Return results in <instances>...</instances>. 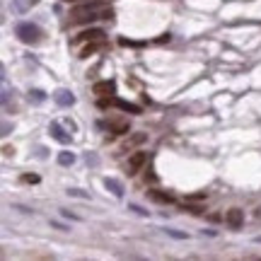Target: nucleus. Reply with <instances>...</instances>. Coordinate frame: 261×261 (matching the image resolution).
I'll use <instances>...</instances> for the list:
<instances>
[{
	"label": "nucleus",
	"instance_id": "nucleus-17",
	"mask_svg": "<svg viewBox=\"0 0 261 261\" xmlns=\"http://www.w3.org/2000/svg\"><path fill=\"white\" fill-rule=\"evenodd\" d=\"M22 179H24V182H29V184H37V182H39V177H37V174H27V177H22Z\"/></svg>",
	"mask_w": 261,
	"mask_h": 261
},
{
	"label": "nucleus",
	"instance_id": "nucleus-6",
	"mask_svg": "<svg viewBox=\"0 0 261 261\" xmlns=\"http://www.w3.org/2000/svg\"><path fill=\"white\" fill-rule=\"evenodd\" d=\"M54 99H56L58 107H73V104H75V94H73L70 90H56V92H54Z\"/></svg>",
	"mask_w": 261,
	"mask_h": 261
},
{
	"label": "nucleus",
	"instance_id": "nucleus-13",
	"mask_svg": "<svg viewBox=\"0 0 261 261\" xmlns=\"http://www.w3.org/2000/svg\"><path fill=\"white\" fill-rule=\"evenodd\" d=\"M73 162H75V155H73V152H61V155H58V165L68 167V165H73Z\"/></svg>",
	"mask_w": 261,
	"mask_h": 261
},
{
	"label": "nucleus",
	"instance_id": "nucleus-1",
	"mask_svg": "<svg viewBox=\"0 0 261 261\" xmlns=\"http://www.w3.org/2000/svg\"><path fill=\"white\" fill-rule=\"evenodd\" d=\"M114 12L109 5L104 2H85V5H77L70 10V24H80V22H92V19H109Z\"/></svg>",
	"mask_w": 261,
	"mask_h": 261
},
{
	"label": "nucleus",
	"instance_id": "nucleus-11",
	"mask_svg": "<svg viewBox=\"0 0 261 261\" xmlns=\"http://www.w3.org/2000/svg\"><path fill=\"white\" fill-rule=\"evenodd\" d=\"M150 198H152V201H160V203H174V196L165 194V191H150Z\"/></svg>",
	"mask_w": 261,
	"mask_h": 261
},
{
	"label": "nucleus",
	"instance_id": "nucleus-8",
	"mask_svg": "<svg viewBox=\"0 0 261 261\" xmlns=\"http://www.w3.org/2000/svg\"><path fill=\"white\" fill-rule=\"evenodd\" d=\"M104 186H107V191H112L116 198H121V196H124V186H121L116 179H109V177H107V179H104Z\"/></svg>",
	"mask_w": 261,
	"mask_h": 261
},
{
	"label": "nucleus",
	"instance_id": "nucleus-9",
	"mask_svg": "<svg viewBox=\"0 0 261 261\" xmlns=\"http://www.w3.org/2000/svg\"><path fill=\"white\" fill-rule=\"evenodd\" d=\"M80 39H85V41H102V39H104V32H102V29H90V32H82Z\"/></svg>",
	"mask_w": 261,
	"mask_h": 261
},
{
	"label": "nucleus",
	"instance_id": "nucleus-5",
	"mask_svg": "<svg viewBox=\"0 0 261 261\" xmlns=\"http://www.w3.org/2000/svg\"><path fill=\"white\" fill-rule=\"evenodd\" d=\"M114 90H116V85H114L112 80L94 82V87H92V92H94V94H99V97H112V94H114Z\"/></svg>",
	"mask_w": 261,
	"mask_h": 261
},
{
	"label": "nucleus",
	"instance_id": "nucleus-21",
	"mask_svg": "<svg viewBox=\"0 0 261 261\" xmlns=\"http://www.w3.org/2000/svg\"><path fill=\"white\" fill-rule=\"evenodd\" d=\"M63 2H82V0H63Z\"/></svg>",
	"mask_w": 261,
	"mask_h": 261
},
{
	"label": "nucleus",
	"instance_id": "nucleus-7",
	"mask_svg": "<svg viewBox=\"0 0 261 261\" xmlns=\"http://www.w3.org/2000/svg\"><path fill=\"white\" fill-rule=\"evenodd\" d=\"M51 135H54V138H56V140H58V143H70V135H68V133H65L63 129H61V124H56V121H54V124H51Z\"/></svg>",
	"mask_w": 261,
	"mask_h": 261
},
{
	"label": "nucleus",
	"instance_id": "nucleus-19",
	"mask_svg": "<svg viewBox=\"0 0 261 261\" xmlns=\"http://www.w3.org/2000/svg\"><path fill=\"white\" fill-rule=\"evenodd\" d=\"M130 210H135V213H140V215H145L148 210H143V208H138V205H130Z\"/></svg>",
	"mask_w": 261,
	"mask_h": 261
},
{
	"label": "nucleus",
	"instance_id": "nucleus-14",
	"mask_svg": "<svg viewBox=\"0 0 261 261\" xmlns=\"http://www.w3.org/2000/svg\"><path fill=\"white\" fill-rule=\"evenodd\" d=\"M29 99H32L34 104H41V102L46 99V94H44L41 90H32V92H29Z\"/></svg>",
	"mask_w": 261,
	"mask_h": 261
},
{
	"label": "nucleus",
	"instance_id": "nucleus-18",
	"mask_svg": "<svg viewBox=\"0 0 261 261\" xmlns=\"http://www.w3.org/2000/svg\"><path fill=\"white\" fill-rule=\"evenodd\" d=\"M186 210H191V213H196V215L203 213V208H198V205H186Z\"/></svg>",
	"mask_w": 261,
	"mask_h": 261
},
{
	"label": "nucleus",
	"instance_id": "nucleus-20",
	"mask_svg": "<svg viewBox=\"0 0 261 261\" xmlns=\"http://www.w3.org/2000/svg\"><path fill=\"white\" fill-rule=\"evenodd\" d=\"M167 232H169V235H172V237H179V240H182V237H184V235H182V232H177V230H167Z\"/></svg>",
	"mask_w": 261,
	"mask_h": 261
},
{
	"label": "nucleus",
	"instance_id": "nucleus-2",
	"mask_svg": "<svg viewBox=\"0 0 261 261\" xmlns=\"http://www.w3.org/2000/svg\"><path fill=\"white\" fill-rule=\"evenodd\" d=\"M15 34H17L19 41H24V44H29V46H34V44H39V41L44 39V29L37 27V24H32V22H22V24H17Z\"/></svg>",
	"mask_w": 261,
	"mask_h": 261
},
{
	"label": "nucleus",
	"instance_id": "nucleus-12",
	"mask_svg": "<svg viewBox=\"0 0 261 261\" xmlns=\"http://www.w3.org/2000/svg\"><path fill=\"white\" fill-rule=\"evenodd\" d=\"M114 104H116L119 109H124V112H130V114H138V112H140V109H138L135 104H129V102H121V99H116Z\"/></svg>",
	"mask_w": 261,
	"mask_h": 261
},
{
	"label": "nucleus",
	"instance_id": "nucleus-16",
	"mask_svg": "<svg viewBox=\"0 0 261 261\" xmlns=\"http://www.w3.org/2000/svg\"><path fill=\"white\" fill-rule=\"evenodd\" d=\"M97 49H99V44H90V46H85V49H82V54H80V56H82V58H87V56H90V54H94Z\"/></svg>",
	"mask_w": 261,
	"mask_h": 261
},
{
	"label": "nucleus",
	"instance_id": "nucleus-4",
	"mask_svg": "<svg viewBox=\"0 0 261 261\" xmlns=\"http://www.w3.org/2000/svg\"><path fill=\"white\" fill-rule=\"evenodd\" d=\"M225 223H227L232 230H240V227H242V223H244V213H242L240 208H232V210H227V213H225Z\"/></svg>",
	"mask_w": 261,
	"mask_h": 261
},
{
	"label": "nucleus",
	"instance_id": "nucleus-15",
	"mask_svg": "<svg viewBox=\"0 0 261 261\" xmlns=\"http://www.w3.org/2000/svg\"><path fill=\"white\" fill-rule=\"evenodd\" d=\"M112 126H114L116 133H126V130H129V121H114Z\"/></svg>",
	"mask_w": 261,
	"mask_h": 261
},
{
	"label": "nucleus",
	"instance_id": "nucleus-3",
	"mask_svg": "<svg viewBox=\"0 0 261 261\" xmlns=\"http://www.w3.org/2000/svg\"><path fill=\"white\" fill-rule=\"evenodd\" d=\"M145 162H148V155H145V152H140V150H138V152H133V155L129 157L126 172H129V174H138V172L143 169V165H145Z\"/></svg>",
	"mask_w": 261,
	"mask_h": 261
},
{
	"label": "nucleus",
	"instance_id": "nucleus-10",
	"mask_svg": "<svg viewBox=\"0 0 261 261\" xmlns=\"http://www.w3.org/2000/svg\"><path fill=\"white\" fill-rule=\"evenodd\" d=\"M37 2H39V0H15V10H17V12H29Z\"/></svg>",
	"mask_w": 261,
	"mask_h": 261
}]
</instances>
